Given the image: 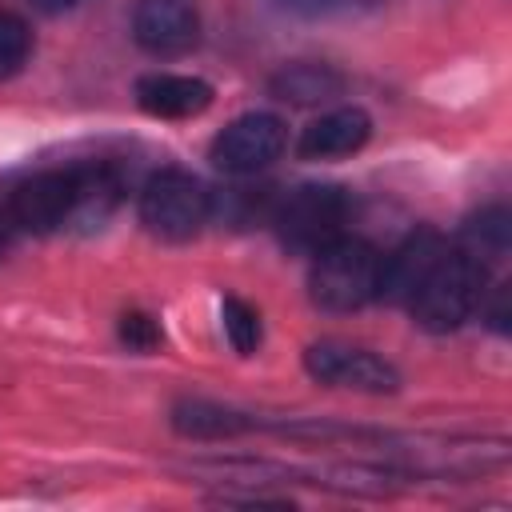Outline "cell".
I'll use <instances>...</instances> for the list:
<instances>
[{
    "mask_svg": "<svg viewBox=\"0 0 512 512\" xmlns=\"http://www.w3.org/2000/svg\"><path fill=\"white\" fill-rule=\"evenodd\" d=\"M212 212V196L204 192V184L180 168H164L156 172L144 192H140V220L148 232L164 236V240H188L204 228Z\"/></svg>",
    "mask_w": 512,
    "mask_h": 512,
    "instance_id": "4",
    "label": "cell"
},
{
    "mask_svg": "<svg viewBox=\"0 0 512 512\" xmlns=\"http://www.w3.org/2000/svg\"><path fill=\"white\" fill-rule=\"evenodd\" d=\"M200 20L188 0H140L132 12V36L156 56H176L196 44Z\"/></svg>",
    "mask_w": 512,
    "mask_h": 512,
    "instance_id": "7",
    "label": "cell"
},
{
    "mask_svg": "<svg viewBox=\"0 0 512 512\" xmlns=\"http://www.w3.org/2000/svg\"><path fill=\"white\" fill-rule=\"evenodd\" d=\"M80 0H36V8L40 12H68V8H76Z\"/></svg>",
    "mask_w": 512,
    "mask_h": 512,
    "instance_id": "17",
    "label": "cell"
},
{
    "mask_svg": "<svg viewBox=\"0 0 512 512\" xmlns=\"http://www.w3.org/2000/svg\"><path fill=\"white\" fill-rule=\"evenodd\" d=\"M340 88L344 80L328 64H288L272 80V92L288 104H320V100H332Z\"/></svg>",
    "mask_w": 512,
    "mask_h": 512,
    "instance_id": "11",
    "label": "cell"
},
{
    "mask_svg": "<svg viewBox=\"0 0 512 512\" xmlns=\"http://www.w3.org/2000/svg\"><path fill=\"white\" fill-rule=\"evenodd\" d=\"M372 132V120L364 108H332L324 116H316L304 132H300V156L304 160H340L364 148Z\"/></svg>",
    "mask_w": 512,
    "mask_h": 512,
    "instance_id": "10",
    "label": "cell"
},
{
    "mask_svg": "<svg viewBox=\"0 0 512 512\" xmlns=\"http://www.w3.org/2000/svg\"><path fill=\"white\" fill-rule=\"evenodd\" d=\"M120 336H124V344L136 348V352H152V348L160 344V328H156V320L144 316V312H124V316H120Z\"/></svg>",
    "mask_w": 512,
    "mask_h": 512,
    "instance_id": "16",
    "label": "cell"
},
{
    "mask_svg": "<svg viewBox=\"0 0 512 512\" xmlns=\"http://www.w3.org/2000/svg\"><path fill=\"white\" fill-rule=\"evenodd\" d=\"M136 104L156 120H188L212 104V84L180 72H152L136 84Z\"/></svg>",
    "mask_w": 512,
    "mask_h": 512,
    "instance_id": "9",
    "label": "cell"
},
{
    "mask_svg": "<svg viewBox=\"0 0 512 512\" xmlns=\"http://www.w3.org/2000/svg\"><path fill=\"white\" fill-rule=\"evenodd\" d=\"M504 248H508V212L504 208H492V212H484L480 220H472L468 224V232H464V252H472L476 260H496V256H504Z\"/></svg>",
    "mask_w": 512,
    "mask_h": 512,
    "instance_id": "13",
    "label": "cell"
},
{
    "mask_svg": "<svg viewBox=\"0 0 512 512\" xmlns=\"http://www.w3.org/2000/svg\"><path fill=\"white\" fill-rule=\"evenodd\" d=\"M304 368L312 380L332 384V388H352V392H396L400 388V372L380 360L368 348L344 344V340H320L304 352Z\"/></svg>",
    "mask_w": 512,
    "mask_h": 512,
    "instance_id": "5",
    "label": "cell"
},
{
    "mask_svg": "<svg viewBox=\"0 0 512 512\" xmlns=\"http://www.w3.org/2000/svg\"><path fill=\"white\" fill-rule=\"evenodd\" d=\"M224 312V332H228V344L240 352V356H252L260 348V312L240 300V296H224L220 304Z\"/></svg>",
    "mask_w": 512,
    "mask_h": 512,
    "instance_id": "14",
    "label": "cell"
},
{
    "mask_svg": "<svg viewBox=\"0 0 512 512\" xmlns=\"http://www.w3.org/2000/svg\"><path fill=\"white\" fill-rule=\"evenodd\" d=\"M440 256H444V240L436 232H416L396 252L380 256V292H376V300L408 304Z\"/></svg>",
    "mask_w": 512,
    "mask_h": 512,
    "instance_id": "8",
    "label": "cell"
},
{
    "mask_svg": "<svg viewBox=\"0 0 512 512\" xmlns=\"http://www.w3.org/2000/svg\"><path fill=\"white\" fill-rule=\"evenodd\" d=\"M12 232H16V224H12V216H8V208H0V248L12 240Z\"/></svg>",
    "mask_w": 512,
    "mask_h": 512,
    "instance_id": "18",
    "label": "cell"
},
{
    "mask_svg": "<svg viewBox=\"0 0 512 512\" xmlns=\"http://www.w3.org/2000/svg\"><path fill=\"white\" fill-rule=\"evenodd\" d=\"M172 424H176V432L196 436V440H224V436H236V432L248 428V420L240 412L220 408V404H208V400H184V404H176Z\"/></svg>",
    "mask_w": 512,
    "mask_h": 512,
    "instance_id": "12",
    "label": "cell"
},
{
    "mask_svg": "<svg viewBox=\"0 0 512 512\" xmlns=\"http://www.w3.org/2000/svg\"><path fill=\"white\" fill-rule=\"evenodd\" d=\"M312 272H308V288L312 300L328 312H352L364 308L368 300H376L380 292V252L364 240H348L336 236L332 244H324L320 252H312Z\"/></svg>",
    "mask_w": 512,
    "mask_h": 512,
    "instance_id": "2",
    "label": "cell"
},
{
    "mask_svg": "<svg viewBox=\"0 0 512 512\" xmlns=\"http://www.w3.org/2000/svg\"><path fill=\"white\" fill-rule=\"evenodd\" d=\"M348 196L336 184H300L288 196H280L272 224L280 232L284 244L304 248V252H320L324 244H332L348 220Z\"/></svg>",
    "mask_w": 512,
    "mask_h": 512,
    "instance_id": "3",
    "label": "cell"
},
{
    "mask_svg": "<svg viewBox=\"0 0 512 512\" xmlns=\"http://www.w3.org/2000/svg\"><path fill=\"white\" fill-rule=\"evenodd\" d=\"M28 52H32L28 24L20 16H12V12H0V80H8L12 72H20L24 60H28Z\"/></svg>",
    "mask_w": 512,
    "mask_h": 512,
    "instance_id": "15",
    "label": "cell"
},
{
    "mask_svg": "<svg viewBox=\"0 0 512 512\" xmlns=\"http://www.w3.org/2000/svg\"><path fill=\"white\" fill-rule=\"evenodd\" d=\"M484 280H488V264L484 260H476L464 248H444V256L432 264V272L424 276V284L416 288L408 308H412L420 328L452 332L480 308Z\"/></svg>",
    "mask_w": 512,
    "mask_h": 512,
    "instance_id": "1",
    "label": "cell"
},
{
    "mask_svg": "<svg viewBox=\"0 0 512 512\" xmlns=\"http://www.w3.org/2000/svg\"><path fill=\"white\" fill-rule=\"evenodd\" d=\"M288 144V132L276 116L268 112H248L236 116L216 140H212V164L228 176H252L268 168Z\"/></svg>",
    "mask_w": 512,
    "mask_h": 512,
    "instance_id": "6",
    "label": "cell"
}]
</instances>
